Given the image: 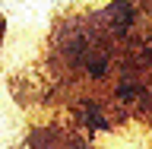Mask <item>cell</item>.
<instances>
[{
    "mask_svg": "<svg viewBox=\"0 0 152 149\" xmlns=\"http://www.w3.org/2000/svg\"><path fill=\"white\" fill-rule=\"evenodd\" d=\"M130 3L127 0H114L111 3V19H114V26L117 29H124V26H130Z\"/></svg>",
    "mask_w": 152,
    "mask_h": 149,
    "instance_id": "6da1fadb",
    "label": "cell"
},
{
    "mask_svg": "<svg viewBox=\"0 0 152 149\" xmlns=\"http://www.w3.org/2000/svg\"><path fill=\"white\" fill-rule=\"evenodd\" d=\"M83 114H86V121H89V127H104V117L95 111L92 105H86V108H83Z\"/></svg>",
    "mask_w": 152,
    "mask_h": 149,
    "instance_id": "7a4b0ae2",
    "label": "cell"
},
{
    "mask_svg": "<svg viewBox=\"0 0 152 149\" xmlns=\"http://www.w3.org/2000/svg\"><path fill=\"white\" fill-rule=\"evenodd\" d=\"M89 70H92V76H102L104 73V60H89Z\"/></svg>",
    "mask_w": 152,
    "mask_h": 149,
    "instance_id": "3957f363",
    "label": "cell"
},
{
    "mask_svg": "<svg viewBox=\"0 0 152 149\" xmlns=\"http://www.w3.org/2000/svg\"><path fill=\"white\" fill-rule=\"evenodd\" d=\"M121 95H124V98H130V95H136V89H133V86H121Z\"/></svg>",
    "mask_w": 152,
    "mask_h": 149,
    "instance_id": "277c9868",
    "label": "cell"
}]
</instances>
